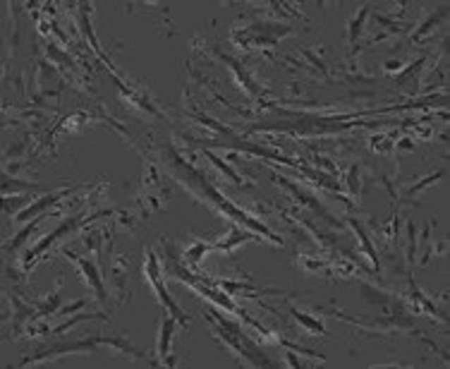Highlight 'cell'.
<instances>
[{"label":"cell","mask_w":450,"mask_h":369,"mask_svg":"<svg viewBox=\"0 0 450 369\" xmlns=\"http://www.w3.org/2000/svg\"><path fill=\"white\" fill-rule=\"evenodd\" d=\"M158 159H161L163 168H166V173L170 175V178L178 180V183L185 187V190L190 192L194 199H197V202L211 207L216 214H221L223 219H228L230 223H237V226H242V228H249V231H254L257 235H261V238L271 240L273 245H283L281 235H276L269 226H266V223L254 219L249 211L240 209L237 204L230 202L225 195H221V192L216 190V185L206 178V173L199 171L192 161H187L175 147L161 149V151H158Z\"/></svg>","instance_id":"1"},{"label":"cell","mask_w":450,"mask_h":369,"mask_svg":"<svg viewBox=\"0 0 450 369\" xmlns=\"http://www.w3.org/2000/svg\"><path fill=\"white\" fill-rule=\"evenodd\" d=\"M161 250H163V271H166V276L175 278L178 283H185V286H190L192 290H197L202 298L211 300L214 305H218L228 314H235L237 319L245 317V310H240V307L233 302V298H230L225 290H221L216 286L214 278H209L204 274H194V271L187 269V264L182 262L180 247L175 245L173 240L161 238Z\"/></svg>","instance_id":"2"},{"label":"cell","mask_w":450,"mask_h":369,"mask_svg":"<svg viewBox=\"0 0 450 369\" xmlns=\"http://www.w3.org/2000/svg\"><path fill=\"white\" fill-rule=\"evenodd\" d=\"M87 219H89V214H82V211H79V214L70 216V219H65L56 228V231H51L48 235H44V238H41L34 247H29V250L24 252V257H22V271H24V274H29V271H32V266L39 262V259L44 257V254L51 250L53 245H58L60 238H65V235L79 231V228H87L89 226Z\"/></svg>","instance_id":"3"},{"label":"cell","mask_w":450,"mask_h":369,"mask_svg":"<svg viewBox=\"0 0 450 369\" xmlns=\"http://www.w3.org/2000/svg\"><path fill=\"white\" fill-rule=\"evenodd\" d=\"M144 274H147V281L154 286L156 295H158V302H161L163 310H168V314L173 319H178L180 329H187V324H190V317H187V312L182 310V307L175 302L173 298L168 295L166 286H163V274H161V262H158L156 252L154 250H147L144 252Z\"/></svg>","instance_id":"4"},{"label":"cell","mask_w":450,"mask_h":369,"mask_svg":"<svg viewBox=\"0 0 450 369\" xmlns=\"http://www.w3.org/2000/svg\"><path fill=\"white\" fill-rule=\"evenodd\" d=\"M324 314H333V317L343 319V322H350L355 326H360L364 331H372V334H415V324L407 317H383V319H355L350 314L333 310V307H324L321 310Z\"/></svg>","instance_id":"5"},{"label":"cell","mask_w":450,"mask_h":369,"mask_svg":"<svg viewBox=\"0 0 450 369\" xmlns=\"http://www.w3.org/2000/svg\"><path fill=\"white\" fill-rule=\"evenodd\" d=\"M99 348H101V336H84V338H77V341L56 343V346H51V348H46V350H39V353H34V355H29V358H24L20 362V367H27V365H32V362L56 360V358H63V355L96 353Z\"/></svg>","instance_id":"6"},{"label":"cell","mask_w":450,"mask_h":369,"mask_svg":"<svg viewBox=\"0 0 450 369\" xmlns=\"http://www.w3.org/2000/svg\"><path fill=\"white\" fill-rule=\"evenodd\" d=\"M273 183H278V185L283 187V190H288L290 197H293L297 204H302V207L312 209L314 214L319 216V219H324L331 228H343V223H340V221L336 219V216H331V211H328V209L324 207V204H321L314 195H309V192L304 190L302 185H297V183H293V180L283 178V175H278V173H273Z\"/></svg>","instance_id":"7"},{"label":"cell","mask_w":450,"mask_h":369,"mask_svg":"<svg viewBox=\"0 0 450 369\" xmlns=\"http://www.w3.org/2000/svg\"><path fill=\"white\" fill-rule=\"evenodd\" d=\"M82 187L84 185H68V187H60V190H56V192H48V195H44V197L34 199L27 209H22L20 214L15 216V226H17V223L34 221L36 216L48 214V211H56L60 207V202H65V199H68L70 195H75L77 190H82Z\"/></svg>","instance_id":"8"},{"label":"cell","mask_w":450,"mask_h":369,"mask_svg":"<svg viewBox=\"0 0 450 369\" xmlns=\"http://www.w3.org/2000/svg\"><path fill=\"white\" fill-rule=\"evenodd\" d=\"M63 254L70 262H75L77 269L82 271V276L87 278V286L91 288V293H94L96 302H99V305H108L111 300H108V288L106 283H103V269L99 266V262H91L89 257H79V254L68 250V247L63 250Z\"/></svg>","instance_id":"9"},{"label":"cell","mask_w":450,"mask_h":369,"mask_svg":"<svg viewBox=\"0 0 450 369\" xmlns=\"http://www.w3.org/2000/svg\"><path fill=\"white\" fill-rule=\"evenodd\" d=\"M211 53H214L221 63H225L230 70H233V75L237 77V84H240L242 89H247V94L252 96L254 101H259L261 96L266 94V87L261 82H257V77L252 75V70L245 68V63H240V60L233 58V56H225V53L218 51V48H211Z\"/></svg>","instance_id":"10"},{"label":"cell","mask_w":450,"mask_h":369,"mask_svg":"<svg viewBox=\"0 0 450 369\" xmlns=\"http://www.w3.org/2000/svg\"><path fill=\"white\" fill-rule=\"evenodd\" d=\"M91 12H94V5H89V3H79L75 5V22H77V29L82 32V36L87 39V44L94 48V56L103 60V63L108 65V68L113 70V65H111V60H108L106 56H103V48L99 44V39H96V34H94V27H91Z\"/></svg>","instance_id":"11"},{"label":"cell","mask_w":450,"mask_h":369,"mask_svg":"<svg viewBox=\"0 0 450 369\" xmlns=\"http://www.w3.org/2000/svg\"><path fill=\"white\" fill-rule=\"evenodd\" d=\"M130 259L127 257H118L111 264V269L106 271L108 281H111V293L118 298L120 302H125L130 298V290H127V281H130Z\"/></svg>","instance_id":"12"},{"label":"cell","mask_w":450,"mask_h":369,"mask_svg":"<svg viewBox=\"0 0 450 369\" xmlns=\"http://www.w3.org/2000/svg\"><path fill=\"white\" fill-rule=\"evenodd\" d=\"M424 65H427V56H422L419 60H412V63L405 65L400 72H395L393 82L398 84L403 92H407L410 96H415V99H417V94H419V75L424 72Z\"/></svg>","instance_id":"13"},{"label":"cell","mask_w":450,"mask_h":369,"mask_svg":"<svg viewBox=\"0 0 450 369\" xmlns=\"http://www.w3.org/2000/svg\"><path fill=\"white\" fill-rule=\"evenodd\" d=\"M178 319H173L168 314L166 319L161 322V334H158V355H156V362L154 367H175V360L173 355H170V341H173V334L175 329H178Z\"/></svg>","instance_id":"14"},{"label":"cell","mask_w":450,"mask_h":369,"mask_svg":"<svg viewBox=\"0 0 450 369\" xmlns=\"http://www.w3.org/2000/svg\"><path fill=\"white\" fill-rule=\"evenodd\" d=\"M345 223H348L352 231H355L357 240H360V245H362V252L369 257V262H372L374 271H381L383 262H381V257H379V250H376V245L372 243V233H369L367 223L360 221V219H352V216H350V219H345Z\"/></svg>","instance_id":"15"},{"label":"cell","mask_w":450,"mask_h":369,"mask_svg":"<svg viewBox=\"0 0 450 369\" xmlns=\"http://www.w3.org/2000/svg\"><path fill=\"white\" fill-rule=\"evenodd\" d=\"M48 216H53V211H48V214H41V216H36L34 221H29L27 226L22 228V231H17L15 235H12L10 240H5V243H3V252L8 254V257H15V254L20 252V247H22V245H24V243H27V240H29V235H32V233L36 231V228H39L41 223H44V221L48 219Z\"/></svg>","instance_id":"16"},{"label":"cell","mask_w":450,"mask_h":369,"mask_svg":"<svg viewBox=\"0 0 450 369\" xmlns=\"http://www.w3.org/2000/svg\"><path fill=\"white\" fill-rule=\"evenodd\" d=\"M63 278H58V286L53 293H48L46 298H41V300H32L34 302V307H36V317H41V319H46V317H51V314H56L60 307H63Z\"/></svg>","instance_id":"17"},{"label":"cell","mask_w":450,"mask_h":369,"mask_svg":"<svg viewBox=\"0 0 450 369\" xmlns=\"http://www.w3.org/2000/svg\"><path fill=\"white\" fill-rule=\"evenodd\" d=\"M285 310H288V317L295 319V324L302 326V329L309 331V334H314V336H326L328 334L321 319H316V317H312V314H307V312H300L295 305H290V302H285Z\"/></svg>","instance_id":"18"},{"label":"cell","mask_w":450,"mask_h":369,"mask_svg":"<svg viewBox=\"0 0 450 369\" xmlns=\"http://www.w3.org/2000/svg\"><path fill=\"white\" fill-rule=\"evenodd\" d=\"M204 156H206V159H209V161L214 163V166L218 168V173H223V175H225V180H228V183H233V185H237V187H252V183H249L247 178H242V175L235 171L233 163H228L225 159H221V156L214 154V151H211V149H204Z\"/></svg>","instance_id":"19"},{"label":"cell","mask_w":450,"mask_h":369,"mask_svg":"<svg viewBox=\"0 0 450 369\" xmlns=\"http://www.w3.org/2000/svg\"><path fill=\"white\" fill-rule=\"evenodd\" d=\"M245 240H252V243H259V240H264L261 235H252V233H247L242 226H237V223H230V235L223 240V243H216V250H221V252H233L235 247H240V245H245Z\"/></svg>","instance_id":"20"},{"label":"cell","mask_w":450,"mask_h":369,"mask_svg":"<svg viewBox=\"0 0 450 369\" xmlns=\"http://www.w3.org/2000/svg\"><path fill=\"white\" fill-rule=\"evenodd\" d=\"M209 250H216V243H206V240H197L192 247H187L185 252H182V262L187 264V269L194 271V274H202V269H199V264H202L204 254Z\"/></svg>","instance_id":"21"},{"label":"cell","mask_w":450,"mask_h":369,"mask_svg":"<svg viewBox=\"0 0 450 369\" xmlns=\"http://www.w3.org/2000/svg\"><path fill=\"white\" fill-rule=\"evenodd\" d=\"M369 12H372V8H369V5H362V8L357 10V15L348 22V29H345L348 34H345V39H348L350 48H355L360 44V36L364 34V24L369 20Z\"/></svg>","instance_id":"22"},{"label":"cell","mask_w":450,"mask_h":369,"mask_svg":"<svg viewBox=\"0 0 450 369\" xmlns=\"http://www.w3.org/2000/svg\"><path fill=\"white\" fill-rule=\"evenodd\" d=\"M101 346H108V348H113L115 353L130 355V358H147V353L139 350L137 346H132L130 338H125V336H101Z\"/></svg>","instance_id":"23"},{"label":"cell","mask_w":450,"mask_h":369,"mask_svg":"<svg viewBox=\"0 0 450 369\" xmlns=\"http://www.w3.org/2000/svg\"><path fill=\"white\" fill-rule=\"evenodd\" d=\"M362 295H364V300L367 302H372V305H381V307H391L395 300V295L393 293H388V290H381V288H374V286H369V283H362Z\"/></svg>","instance_id":"24"},{"label":"cell","mask_w":450,"mask_h":369,"mask_svg":"<svg viewBox=\"0 0 450 369\" xmlns=\"http://www.w3.org/2000/svg\"><path fill=\"white\" fill-rule=\"evenodd\" d=\"M446 17H448V10L443 8V10L439 12V15H431L429 20H424V22L417 27V32L412 34V41H424L429 34H434V32H436V27H439V24H441L443 20H446Z\"/></svg>","instance_id":"25"},{"label":"cell","mask_w":450,"mask_h":369,"mask_svg":"<svg viewBox=\"0 0 450 369\" xmlns=\"http://www.w3.org/2000/svg\"><path fill=\"white\" fill-rule=\"evenodd\" d=\"M446 175V168H441V171H436V173H429L427 178H422L419 183L415 185H410V187H405V199H412V197H417L419 192H424V190H429L434 183H439V180Z\"/></svg>","instance_id":"26"},{"label":"cell","mask_w":450,"mask_h":369,"mask_svg":"<svg viewBox=\"0 0 450 369\" xmlns=\"http://www.w3.org/2000/svg\"><path fill=\"white\" fill-rule=\"evenodd\" d=\"M345 190L350 192L352 197H360L362 195V166L360 163H352L348 168V175H345Z\"/></svg>","instance_id":"27"},{"label":"cell","mask_w":450,"mask_h":369,"mask_svg":"<svg viewBox=\"0 0 450 369\" xmlns=\"http://www.w3.org/2000/svg\"><path fill=\"white\" fill-rule=\"evenodd\" d=\"M405 235H407V269L412 271L417 264V223L415 221H407Z\"/></svg>","instance_id":"28"},{"label":"cell","mask_w":450,"mask_h":369,"mask_svg":"<svg viewBox=\"0 0 450 369\" xmlns=\"http://www.w3.org/2000/svg\"><path fill=\"white\" fill-rule=\"evenodd\" d=\"M89 319H108V314H103V312H91V314H72V319H68V322H63V324L53 326V334H56V336H60V334H65V331H70L72 326H77V324H82V322H89Z\"/></svg>","instance_id":"29"},{"label":"cell","mask_w":450,"mask_h":369,"mask_svg":"<svg viewBox=\"0 0 450 369\" xmlns=\"http://www.w3.org/2000/svg\"><path fill=\"white\" fill-rule=\"evenodd\" d=\"M27 207H29V197H24V195H15V197L5 195L3 197V214L5 216H12V219H15V216Z\"/></svg>","instance_id":"30"},{"label":"cell","mask_w":450,"mask_h":369,"mask_svg":"<svg viewBox=\"0 0 450 369\" xmlns=\"http://www.w3.org/2000/svg\"><path fill=\"white\" fill-rule=\"evenodd\" d=\"M312 161H314V166H319V171H324V173H331V175H338V161L333 159V156H328V154H316L314 151V156H312Z\"/></svg>","instance_id":"31"},{"label":"cell","mask_w":450,"mask_h":369,"mask_svg":"<svg viewBox=\"0 0 450 369\" xmlns=\"http://www.w3.org/2000/svg\"><path fill=\"white\" fill-rule=\"evenodd\" d=\"M29 154V147L27 142H17V144H10L8 149H5L3 154V163H15V161H22L24 156Z\"/></svg>","instance_id":"32"},{"label":"cell","mask_w":450,"mask_h":369,"mask_svg":"<svg viewBox=\"0 0 450 369\" xmlns=\"http://www.w3.org/2000/svg\"><path fill=\"white\" fill-rule=\"evenodd\" d=\"M192 77H194V80H197L199 84H204V87H211V84H209V82H206L202 75H197V72H194V70H192ZM209 94H211V96H214V99H216V101H221V104H225V108H230V104H228V101H225V99H221V96H218V92H216V89H209Z\"/></svg>","instance_id":"33"},{"label":"cell","mask_w":450,"mask_h":369,"mask_svg":"<svg viewBox=\"0 0 450 369\" xmlns=\"http://www.w3.org/2000/svg\"><path fill=\"white\" fill-rule=\"evenodd\" d=\"M84 305H87V300H84V298H79V300L75 302V305L60 307V310H58V314H77L79 310H82V307H84Z\"/></svg>","instance_id":"34"},{"label":"cell","mask_w":450,"mask_h":369,"mask_svg":"<svg viewBox=\"0 0 450 369\" xmlns=\"http://www.w3.org/2000/svg\"><path fill=\"white\" fill-rule=\"evenodd\" d=\"M400 151L412 154V151H415V142H412V139H400V142H395V154H400Z\"/></svg>","instance_id":"35"},{"label":"cell","mask_w":450,"mask_h":369,"mask_svg":"<svg viewBox=\"0 0 450 369\" xmlns=\"http://www.w3.org/2000/svg\"><path fill=\"white\" fill-rule=\"evenodd\" d=\"M297 355H300V353H295V350H293V353H290V348H285V355H283V358H285V365H290V367H297V369H300V367H302V362L297 360Z\"/></svg>","instance_id":"36"},{"label":"cell","mask_w":450,"mask_h":369,"mask_svg":"<svg viewBox=\"0 0 450 369\" xmlns=\"http://www.w3.org/2000/svg\"><path fill=\"white\" fill-rule=\"evenodd\" d=\"M383 68H386V72L395 75V72H400L405 68V63H403V60H386V65H383Z\"/></svg>","instance_id":"37"}]
</instances>
